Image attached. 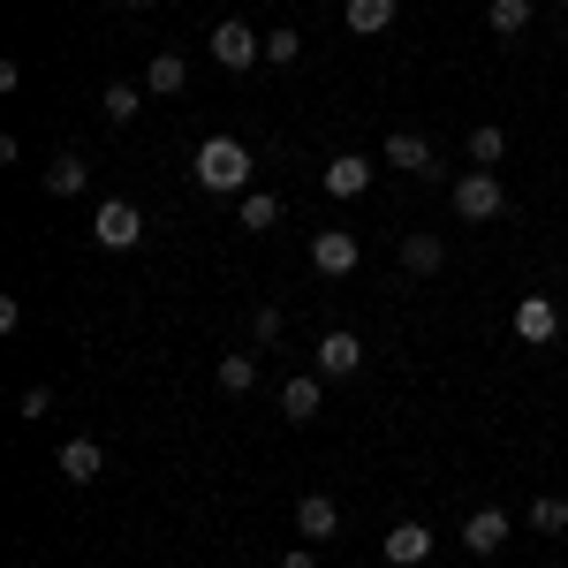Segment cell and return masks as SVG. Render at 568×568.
I'll return each instance as SVG.
<instances>
[{
	"instance_id": "ac0fdd59",
	"label": "cell",
	"mask_w": 568,
	"mask_h": 568,
	"mask_svg": "<svg viewBox=\"0 0 568 568\" xmlns=\"http://www.w3.org/2000/svg\"><path fill=\"white\" fill-rule=\"evenodd\" d=\"M342 16H349V31H356V39H379V31L394 23V0H349Z\"/></svg>"
},
{
	"instance_id": "83f0119b",
	"label": "cell",
	"mask_w": 568,
	"mask_h": 568,
	"mask_svg": "<svg viewBox=\"0 0 568 568\" xmlns=\"http://www.w3.org/2000/svg\"><path fill=\"white\" fill-rule=\"evenodd\" d=\"M281 568H318V554H311V546H288V554H281Z\"/></svg>"
},
{
	"instance_id": "484cf974",
	"label": "cell",
	"mask_w": 568,
	"mask_h": 568,
	"mask_svg": "<svg viewBox=\"0 0 568 568\" xmlns=\"http://www.w3.org/2000/svg\"><path fill=\"white\" fill-rule=\"evenodd\" d=\"M281 326H288V318H281L273 304H265V311H251V342H281Z\"/></svg>"
},
{
	"instance_id": "277c9868",
	"label": "cell",
	"mask_w": 568,
	"mask_h": 568,
	"mask_svg": "<svg viewBox=\"0 0 568 568\" xmlns=\"http://www.w3.org/2000/svg\"><path fill=\"white\" fill-rule=\"evenodd\" d=\"M356 258H364V243H356L349 227H318V235H311V265H318L326 281H349Z\"/></svg>"
},
{
	"instance_id": "f1b7e54d",
	"label": "cell",
	"mask_w": 568,
	"mask_h": 568,
	"mask_svg": "<svg viewBox=\"0 0 568 568\" xmlns=\"http://www.w3.org/2000/svg\"><path fill=\"white\" fill-rule=\"evenodd\" d=\"M122 8H152V0H122Z\"/></svg>"
},
{
	"instance_id": "5bb4252c",
	"label": "cell",
	"mask_w": 568,
	"mask_h": 568,
	"mask_svg": "<svg viewBox=\"0 0 568 568\" xmlns=\"http://www.w3.org/2000/svg\"><path fill=\"white\" fill-rule=\"evenodd\" d=\"M144 91H152V99H175V91H190V61H182V53H160V61L144 69Z\"/></svg>"
},
{
	"instance_id": "52a82bcc",
	"label": "cell",
	"mask_w": 568,
	"mask_h": 568,
	"mask_svg": "<svg viewBox=\"0 0 568 568\" xmlns=\"http://www.w3.org/2000/svg\"><path fill=\"white\" fill-rule=\"evenodd\" d=\"M334 530H342V508H334L326 493H304V500H296V538H304V546H326Z\"/></svg>"
},
{
	"instance_id": "8992f818",
	"label": "cell",
	"mask_w": 568,
	"mask_h": 568,
	"mask_svg": "<svg viewBox=\"0 0 568 568\" xmlns=\"http://www.w3.org/2000/svg\"><path fill=\"white\" fill-rule=\"evenodd\" d=\"M554 334H561V311H554V296H524V304H516V342L546 349Z\"/></svg>"
},
{
	"instance_id": "ffe728a7",
	"label": "cell",
	"mask_w": 568,
	"mask_h": 568,
	"mask_svg": "<svg viewBox=\"0 0 568 568\" xmlns=\"http://www.w3.org/2000/svg\"><path fill=\"white\" fill-rule=\"evenodd\" d=\"M235 220H243L251 235H265V227L281 220V197H265V190H243V205H235Z\"/></svg>"
},
{
	"instance_id": "e0dca14e",
	"label": "cell",
	"mask_w": 568,
	"mask_h": 568,
	"mask_svg": "<svg viewBox=\"0 0 568 568\" xmlns=\"http://www.w3.org/2000/svg\"><path fill=\"white\" fill-rule=\"evenodd\" d=\"M251 387H258V364H251V349H227V356H220V394H227V402H243Z\"/></svg>"
},
{
	"instance_id": "9a60e30c",
	"label": "cell",
	"mask_w": 568,
	"mask_h": 568,
	"mask_svg": "<svg viewBox=\"0 0 568 568\" xmlns=\"http://www.w3.org/2000/svg\"><path fill=\"white\" fill-rule=\"evenodd\" d=\"M447 265V251H439V235H425V227H409L402 235V273H439Z\"/></svg>"
},
{
	"instance_id": "d4e9b609",
	"label": "cell",
	"mask_w": 568,
	"mask_h": 568,
	"mask_svg": "<svg viewBox=\"0 0 568 568\" xmlns=\"http://www.w3.org/2000/svg\"><path fill=\"white\" fill-rule=\"evenodd\" d=\"M530 530H568V500H554V493L530 500Z\"/></svg>"
},
{
	"instance_id": "7a4b0ae2",
	"label": "cell",
	"mask_w": 568,
	"mask_h": 568,
	"mask_svg": "<svg viewBox=\"0 0 568 568\" xmlns=\"http://www.w3.org/2000/svg\"><path fill=\"white\" fill-rule=\"evenodd\" d=\"M213 61L220 69H227V77H243V69H251V61H265V39L258 31H251V23H235V16H227V23H213Z\"/></svg>"
},
{
	"instance_id": "6da1fadb",
	"label": "cell",
	"mask_w": 568,
	"mask_h": 568,
	"mask_svg": "<svg viewBox=\"0 0 568 568\" xmlns=\"http://www.w3.org/2000/svg\"><path fill=\"white\" fill-rule=\"evenodd\" d=\"M190 175H197V190H213V197H243L251 190V144L243 136H205Z\"/></svg>"
},
{
	"instance_id": "9c48e42d",
	"label": "cell",
	"mask_w": 568,
	"mask_h": 568,
	"mask_svg": "<svg viewBox=\"0 0 568 568\" xmlns=\"http://www.w3.org/2000/svg\"><path fill=\"white\" fill-rule=\"evenodd\" d=\"M379 554H387L394 568H425V554H433V530H425V524H394Z\"/></svg>"
},
{
	"instance_id": "30bf717a",
	"label": "cell",
	"mask_w": 568,
	"mask_h": 568,
	"mask_svg": "<svg viewBox=\"0 0 568 568\" xmlns=\"http://www.w3.org/2000/svg\"><path fill=\"white\" fill-rule=\"evenodd\" d=\"M326 197H364L372 190V160H356V152H342V160H326Z\"/></svg>"
},
{
	"instance_id": "4316f807",
	"label": "cell",
	"mask_w": 568,
	"mask_h": 568,
	"mask_svg": "<svg viewBox=\"0 0 568 568\" xmlns=\"http://www.w3.org/2000/svg\"><path fill=\"white\" fill-rule=\"evenodd\" d=\"M45 409H53V394H45V387H31V394H23V409H16V417H31V425H39Z\"/></svg>"
},
{
	"instance_id": "2e32d148",
	"label": "cell",
	"mask_w": 568,
	"mask_h": 568,
	"mask_svg": "<svg viewBox=\"0 0 568 568\" xmlns=\"http://www.w3.org/2000/svg\"><path fill=\"white\" fill-rule=\"evenodd\" d=\"M318 387H326L318 372H304V379H288V387H281V409H288V425H311V417H318Z\"/></svg>"
},
{
	"instance_id": "44dd1931",
	"label": "cell",
	"mask_w": 568,
	"mask_h": 568,
	"mask_svg": "<svg viewBox=\"0 0 568 568\" xmlns=\"http://www.w3.org/2000/svg\"><path fill=\"white\" fill-rule=\"evenodd\" d=\"M493 31H500V39H524L530 31V0H493Z\"/></svg>"
},
{
	"instance_id": "8fae6325",
	"label": "cell",
	"mask_w": 568,
	"mask_h": 568,
	"mask_svg": "<svg viewBox=\"0 0 568 568\" xmlns=\"http://www.w3.org/2000/svg\"><path fill=\"white\" fill-rule=\"evenodd\" d=\"M508 538H516V524H508L500 508H478V516L463 524V546H470V554H500Z\"/></svg>"
},
{
	"instance_id": "7c38bea8",
	"label": "cell",
	"mask_w": 568,
	"mask_h": 568,
	"mask_svg": "<svg viewBox=\"0 0 568 568\" xmlns=\"http://www.w3.org/2000/svg\"><path fill=\"white\" fill-rule=\"evenodd\" d=\"M387 168H402V175H439V168H433V144H425L417 130H394L387 136Z\"/></svg>"
},
{
	"instance_id": "603a6c76",
	"label": "cell",
	"mask_w": 568,
	"mask_h": 568,
	"mask_svg": "<svg viewBox=\"0 0 568 568\" xmlns=\"http://www.w3.org/2000/svg\"><path fill=\"white\" fill-rule=\"evenodd\" d=\"M136 106H144V91H136V84H114V91H106V122H114V130H122V122H136Z\"/></svg>"
},
{
	"instance_id": "cb8c5ba5",
	"label": "cell",
	"mask_w": 568,
	"mask_h": 568,
	"mask_svg": "<svg viewBox=\"0 0 568 568\" xmlns=\"http://www.w3.org/2000/svg\"><path fill=\"white\" fill-rule=\"evenodd\" d=\"M296 53H304V39H296L288 23H281V31H265V61H273V69H288Z\"/></svg>"
},
{
	"instance_id": "7402d4cb",
	"label": "cell",
	"mask_w": 568,
	"mask_h": 568,
	"mask_svg": "<svg viewBox=\"0 0 568 568\" xmlns=\"http://www.w3.org/2000/svg\"><path fill=\"white\" fill-rule=\"evenodd\" d=\"M500 152H508V136L493 130V122H478V130H470V160H478V168H500Z\"/></svg>"
},
{
	"instance_id": "ba28073f",
	"label": "cell",
	"mask_w": 568,
	"mask_h": 568,
	"mask_svg": "<svg viewBox=\"0 0 568 568\" xmlns=\"http://www.w3.org/2000/svg\"><path fill=\"white\" fill-rule=\"evenodd\" d=\"M356 364H364V342H356V334H326L318 356H311V372H318V379H349Z\"/></svg>"
},
{
	"instance_id": "5b68a950",
	"label": "cell",
	"mask_w": 568,
	"mask_h": 568,
	"mask_svg": "<svg viewBox=\"0 0 568 568\" xmlns=\"http://www.w3.org/2000/svg\"><path fill=\"white\" fill-rule=\"evenodd\" d=\"M91 235H99V251H130L136 235H144V213H136L130 197H106V205L91 213Z\"/></svg>"
},
{
	"instance_id": "d6986e66",
	"label": "cell",
	"mask_w": 568,
	"mask_h": 568,
	"mask_svg": "<svg viewBox=\"0 0 568 568\" xmlns=\"http://www.w3.org/2000/svg\"><path fill=\"white\" fill-rule=\"evenodd\" d=\"M84 182H91V168H84V160H77V152H61V160L45 168V190H53V197H77Z\"/></svg>"
},
{
	"instance_id": "3957f363",
	"label": "cell",
	"mask_w": 568,
	"mask_h": 568,
	"mask_svg": "<svg viewBox=\"0 0 568 568\" xmlns=\"http://www.w3.org/2000/svg\"><path fill=\"white\" fill-rule=\"evenodd\" d=\"M500 205H508V190H500L493 168H470V175L455 182V213L463 220H500Z\"/></svg>"
},
{
	"instance_id": "4fadbf2b",
	"label": "cell",
	"mask_w": 568,
	"mask_h": 568,
	"mask_svg": "<svg viewBox=\"0 0 568 568\" xmlns=\"http://www.w3.org/2000/svg\"><path fill=\"white\" fill-rule=\"evenodd\" d=\"M53 470H61V478H69V485H91V478H99V470H106V447H99V439H69Z\"/></svg>"
}]
</instances>
